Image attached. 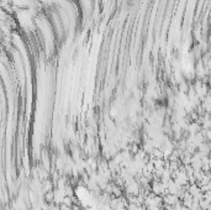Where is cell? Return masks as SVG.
<instances>
[{
    "label": "cell",
    "mask_w": 211,
    "mask_h": 210,
    "mask_svg": "<svg viewBox=\"0 0 211 210\" xmlns=\"http://www.w3.org/2000/svg\"><path fill=\"white\" fill-rule=\"evenodd\" d=\"M45 201H47V203L54 201V190H51V192L45 193Z\"/></svg>",
    "instance_id": "obj_1"
},
{
    "label": "cell",
    "mask_w": 211,
    "mask_h": 210,
    "mask_svg": "<svg viewBox=\"0 0 211 210\" xmlns=\"http://www.w3.org/2000/svg\"><path fill=\"white\" fill-rule=\"evenodd\" d=\"M111 194H114L115 196L120 198V196H121V194H122V192H121V189H120L117 185H113V192H111Z\"/></svg>",
    "instance_id": "obj_2"
}]
</instances>
